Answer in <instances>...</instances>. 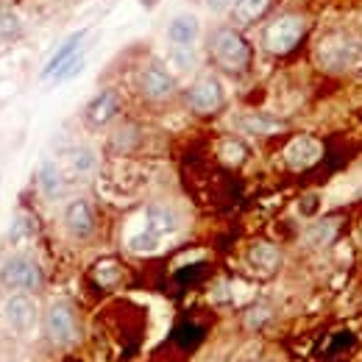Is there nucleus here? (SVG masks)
<instances>
[{
  "label": "nucleus",
  "instance_id": "1",
  "mask_svg": "<svg viewBox=\"0 0 362 362\" xmlns=\"http://www.w3.org/2000/svg\"><path fill=\"white\" fill-rule=\"evenodd\" d=\"M317 64L326 73H349L362 64V40L354 34H326L315 47Z\"/></svg>",
  "mask_w": 362,
  "mask_h": 362
},
{
  "label": "nucleus",
  "instance_id": "2",
  "mask_svg": "<svg viewBox=\"0 0 362 362\" xmlns=\"http://www.w3.org/2000/svg\"><path fill=\"white\" fill-rule=\"evenodd\" d=\"M307 28H310V20L304 14H296V11L279 14L276 20L268 23L262 34V47L271 56H287L301 45V40L307 37Z\"/></svg>",
  "mask_w": 362,
  "mask_h": 362
},
{
  "label": "nucleus",
  "instance_id": "3",
  "mask_svg": "<svg viewBox=\"0 0 362 362\" xmlns=\"http://www.w3.org/2000/svg\"><path fill=\"white\" fill-rule=\"evenodd\" d=\"M209 50H212V59L226 70V73H243L248 64H251V45L245 42V37L231 28V25H223L212 34V42H209Z\"/></svg>",
  "mask_w": 362,
  "mask_h": 362
},
{
  "label": "nucleus",
  "instance_id": "4",
  "mask_svg": "<svg viewBox=\"0 0 362 362\" xmlns=\"http://www.w3.org/2000/svg\"><path fill=\"white\" fill-rule=\"evenodd\" d=\"M0 284L11 293H37L45 284V273L34 257L17 254L0 265Z\"/></svg>",
  "mask_w": 362,
  "mask_h": 362
},
{
  "label": "nucleus",
  "instance_id": "5",
  "mask_svg": "<svg viewBox=\"0 0 362 362\" xmlns=\"http://www.w3.org/2000/svg\"><path fill=\"white\" fill-rule=\"evenodd\" d=\"M42 329H45L47 343H53L56 349H70L78 340V315H76V307L70 301H53L45 310Z\"/></svg>",
  "mask_w": 362,
  "mask_h": 362
},
{
  "label": "nucleus",
  "instance_id": "6",
  "mask_svg": "<svg viewBox=\"0 0 362 362\" xmlns=\"http://www.w3.org/2000/svg\"><path fill=\"white\" fill-rule=\"evenodd\" d=\"M223 103H226V90H223L218 76L206 73V76L195 78L187 90V106L195 115H215V112L223 109Z\"/></svg>",
  "mask_w": 362,
  "mask_h": 362
},
{
  "label": "nucleus",
  "instance_id": "7",
  "mask_svg": "<svg viewBox=\"0 0 362 362\" xmlns=\"http://www.w3.org/2000/svg\"><path fill=\"white\" fill-rule=\"evenodd\" d=\"M136 84H139V92H142L145 100L162 103V100L173 98V92H176V76H173V70H168L162 62L153 59V62H148L139 70Z\"/></svg>",
  "mask_w": 362,
  "mask_h": 362
},
{
  "label": "nucleus",
  "instance_id": "8",
  "mask_svg": "<svg viewBox=\"0 0 362 362\" xmlns=\"http://www.w3.org/2000/svg\"><path fill=\"white\" fill-rule=\"evenodd\" d=\"M3 317H6V323H8L14 332L25 334V332H31V329L37 326L40 307H37V301H34L28 293H14V296H8L6 304H3Z\"/></svg>",
  "mask_w": 362,
  "mask_h": 362
},
{
  "label": "nucleus",
  "instance_id": "9",
  "mask_svg": "<svg viewBox=\"0 0 362 362\" xmlns=\"http://www.w3.org/2000/svg\"><path fill=\"white\" fill-rule=\"evenodd\" d=\"M281 156H284V165L290 170H307V168H313V165L320 162L323 145H320V139H315V136L298 134L287 142V148H284Z\"/></svg>",
  "mask_w": 362,
  "mask_h": 362
},
{
  "label": "nucleus",
  "instance_id": "10",
  "mask_svg": "<svg viewBox=\"0 0 362 362\" xmlns=\"http://www.w3.org/2000/svg\"><path fill=\"white\" fill-rule=\"evenodd\" d=\"M62 223L67 228L70 237L76 240H87L95 231V209L87 198H73L67 201L64 212H62Z\"/></svg>",
  "mask_w": 362,
  "mask_h": 362
},
{
  "label": "nucleus",
  "instance_id": "11",
  "mask_svg": "<svg viewBox=\"0 0 362 362\" xmlns=\"http://www.w3.org/2000/svg\"><path fill=\"white\" fill-rule=\"evenodd\" d=\"M117 115H120V95L115 90L98 92L90 103H87V109H84V117H87V123H90L92 129L109 126Z\"/></svg>",
  "mask_w": 362,
  "mask_h": 362
},
{
  "label": "nucleus",
  "instance_id": "12",
  "mask_svg": "<svg viewBox=\"0 0 362 362\" xmlns=\"http://www.w3.org/2000/svg\"><path fill=\"white\" fill-rule=\"evenodd\" d=\"M168 42L173 47H192L201 37V20L192 11H179L168 23Z\"/></svg>",
  "mask_w": 362,
  "mask_h": 362
},
{
  "label": "nucleus",
  "instance_id": "13",
  "mask_svg": "<svg viewBox=\"0 0 362 362\" xmlns=\"http://www.w3.org/2000/svg\"><path fill=\"white\" fill-rule=\"evenodd\" d=\"M87 34H90V31H87V28H81V31L70 34V37H67L62 45L56 47V53L47 59L45 67H42V78H50V76H56V73H59V70H62V67H64V64H67V62H70L76 53H81V45H84Z\"/></svg>",
  "mask_w": 362,
  "mask_h": 362
},
{
  "label": "nucleus",
  "instance_id": "14",
  "mask_svg": "<svg viewBox=\"0 0 362 362\" xmlns=\"http://www.w3.org/2000/svg\"><path fill=\"white\" fill-rule=\"evenodd\" d=\"M142 218H145V228H151L159 237H168V234H173L179 228V215L165 204H151Z\"/></svg>",
  "mask_w": 362,
  "mask_h": 362
},
{
  "label": "nucleus",
  "instance_id": "15",
  "mask_svg": "<svg viewBox=\"0 0 362 362\" xmlns=\"http://www.w3.org/2000/svg\"><path fill=\"white\" fill-rule=\"evenodd\" d=\"M248 262L254 271H259L262 276H271L281 268V251L273 243H254L248 251Z\"/></svg>",
  "mask_w": 362,
  "mask_h": 362
},
{
  "label": "nucleus",
  "instance_id": "16",
  "mask_svg": "<svg viewBox=\"0 0 362 362\" xmlns=\"http://www.w3.org/2000/svg\"><path fill=\"white\" fill-rule=\"evenodd\" d=\"M37 184L42 189L45 198H59L64 192V173L56 162H42L40 173H37Z\"/></svg>",
  "mask_w": 362,
  "mask_h": 362
},
{
  "label": "nucleus",
  "instance_id": "17",
  "mask_svg": "<svg viewBox=\"0 0 362 362\" xmlns=\"http://www.w3.org/2000/svg\"><path fill=\"white\" fill-rule=\"evenodd\" d=\"M67 168H70L73 176L87 179L98 170V153L92 148H73L70 156H67Z\"/></svg>",
  "mask_w": 362,
  "mask_h": 362
},
{
  "label": "nucleus",
  "instance_id": "18",
  "mask_svg": "<svg viewBox=\"0 0 362 362\" xmlns=\"http://www.w3.org/2000/svg\"><path fill=\"white\" fill-rule=\"evenodd\" d=\"M268 6H271V0H234V6H231L234 23H240V25L257 23L268 11Z\"/></svg>",
  "mask_w": 362,
  "mask_h": 362
},
{
  "label": "nucleus",
  "instance_id": "19",
  "mask_svg": "<svg viewBox=\"0 0 362 362\" xmlns=\"http://www.w3.org/2000/svg\"><path fill=\"white\" fill-rule=\"evenodd\" d=\"M240 123H243V129L251 132V134H279V132L284 129L279 120H273L268 115H257V112H254V115H245Z\"/></svg>",
  "mask_w": 362,
  "mask_h": 362
},
{
  "label": "nucleus",
  "instance_id": "20",
  "mask_svg": "<svg viewBox=\"0 0 362 362\" xmlns=\"http://www.w3.org/2000/svg\"><path fill=\"white\" fill-rule=\"evenodd\" d=\"M159 245H162V237L153 234L151 228H142L129 237V251H134V254H153V251H159Z\"/></svg>",
  "mask_w": 362,
  "mask_h": 362
},
{
  "label": "nucleus",
  "instance_id": "21",
  "mask_svg": "<svg viewBox=\"0 0 362 362\" xmlns=\"http://www.w3.org/2000/svg\"><path fill=\"white\" fill-rule=\"evenodd\" d=\"M337 234V221L332 218V221H320L317 226H313L310 228V243L313 245H326V243H332V237Z\"/></svg>",
  "mask_w": 362,
  "mask_h": 362
},
{
  "label": "nucleus",
  "instance_id": "22",
  "mask_svg": "<svg viewBox=\"0 0 362 362\" xmlns=\"http://www.w3.org/2000/svg\"><path fill=\"white\" fill-rule=\"evenodd\" d=\"M221 153H223V159H226L228 165H240V162H245V156H248L245 145L237 142V139H226V142L221 145Z\"/></svg>",
  "mask_w": 362,
  "mask_h": 362
},
{
  "label": "nucleus",
  "instance_id": "23",
  "mask_svg": "<svg viewBox=\"0 0 362 362\" xmlns=\"http://www.w3.org/2000/svg\"><path fill=\"white\" fill-rule=\"evenodd\" d=\"M20 31V17L14 11H0V40H8Z\"/></svg>",
  "mask_w": 362,
  "mask_h": 362
},
{
  "label": "nucleus",
  "instance_id": "24",
  "mask_svg": "<svg viewBox=\"0 0 362 362\" xmlns=\"http://www.w3.org/2000/svg\"><path fill=\"white\" fill-rule=\"evenodd\" d=\"M31 234H34V223H31L28 218H17L11 231H8V243H20V240H25V237H31Z\"/></svg>",
  "mask_w": 362,
  "mask_h": 362
},
{
  "label": "nucleus",
  "instance_id": "25",
  "mask_svg": "<svg viewBox=\"0 0 362 362\" xmlns=\"http://www.w3.org/2000/svg\"><path fill=\"white\" fill-rule=\"evenodd\" d=\"M81 67H84V53H76V56H73V59H70V62H67V64L53 76V81H67V78H70V76H76Z\"/></svg>",
  "mask_w": 362,
  "mask_h": 362
},
{
  "label": "nucleus",
  "instance_id": "26",
  "mask_svg": "<svg viewBox=\"0 0 362 362\" xmlns=\"http://www.w3.org/2000/svg\"><path fill=\"white\" fill-rule=\"evenodd\" d=\"M192 53H189V47H173V53H170V64H176V70H189L192 67Z\"/></svg>",
  "mask_w": 362,
  "mask_h": 362
},
{
  "label": "nucleus",
  "instance_id": "27",
  "mask_svg": "<svg viewBox=\"0 0 362 362\" xmlns=\"http://www.w3.org/2000/svg\"><path fill=\"white\" fill-rule=\"evenodd\" d=\"M204 3H206V8L212 14H223L226 8H231V0H204Z\"/></svg>",
  "mask_w": 362,
  "mask_h": 362
},
{
  "label": "nucleus",
  "instance_id": "28",
  "mask_svg": "<svg viewBox=\"0 0 362 362\" xmlns=\"http://www.w3.org/2000/svg\"><path fill=\"white\" fill-rule=\"evenodd\" d=\"M139 6H142V8H156L159 0H139Z\"/></svg>",
  "mask_w": 362,
  "mask_h": 362
}]
</instances>
